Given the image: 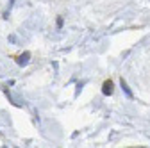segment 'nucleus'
<instances>
[{"label":"nucleus","instance_id":"20e7f679","mask_svg":"<svg viewBox=\"0 0 150 148\" xmlns=\"http://www.w3.org/2000/svg\"><path fill=\"white\" fill-rule=\"evenodd\" d=\"M57 27H59V29H61V27H63V18H61V16H59V18H57Z\"/></svg>","mask_w":150,"mask_h":148},{"label":"nucleus","instance_id":"7ed1b4c3","mask_svg":"<svg viewBox=\"0 0 150 148\" xmlns=\"http://www.w3.org/2000/svg\"><path fill=\"white\" fill-rule=\"evenodd\" d=\"M29 61H30V54H29V52L22 54L20 57H18V64H20V66H25V64H29Z\"/></svg>","mask_w":150,"mask_h":148},{"label":"nucleus","instance_id":"f257e3e1","mask_svg":"<svg viewBox=\"0 0 150 148\" xmlns=\"http://www.w3.org/2000/svg\"><path fill=\"white\" fill-rule=\"evenodd\" d=\"M112 91H115V84H112L111 80H105L104 86H102V93H104L105 97H111V95H112Z\"/></svg>","mask_w":150,"mask_h":148},{"label":"nucleus","instance_id":"f03ea898","mask_svg":"<svg viewBox=\"0 0 150 148\" xmlns=\"http://www.w3.org/2000/svg\"><path fill=\"white\" fill-rule=\"evenodd\" d=\"M120 86H122V89H123V93L127 95V98H134V93H132V91H130V87L127 86V82H125L123 79L120 80Z\"/></svg>","mask_w":150,"mask_h":148}]
</instances>
